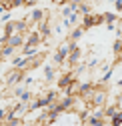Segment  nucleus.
<instances>
[{"mask_svg": "<svg viewBox=\"0 0 122 126\" xmlns=\"http://www.w3.org/2000/svg\"><path fill=\"white\" fill-rule=\"evenodd\" d=\"M74 46H76V40H72V38H68V40H62V42L58 44V50H56V54L52 56V62L60 66V64H62V62L68 58V54H70V50L74 48Z\"/></svg>", "mask_w": 122, "mask_h": 126, "instance_id": "obj_1", "label": "nucleus"}, {"mask_svg": "<svg viewBox=\"0 0 122 126\" xmlns=\"http://www.w3.org/2000/svg\"><path fill=\"white\" fill-rule=\"evenodd\" d=\"M108 2H114V0H108Z\"/></svg>", "mask_w": 122, "mask_h": 126, "instance_id": "obj_25", "label": "nucleus"}, {"mask_svg": "<svg viewBox=\"0 0 122 126\" xmlns=\"http://www.w3.org/2000/svg\"><path fill=\"white\" fill-rule=\"evenodd\" d=\"M82 34H84V28L78 24V26H74V28L70 30V36H68V38H72V40H80Z\"/></svg>", "mask_w": 122, "mask_h": 126, "instance_id": "obj_10", "label": "nucleus"}, {"mask_svg": "<svg viewBox=\"0 0 122 126\" xmlns=\"http://www.w3.org/2000/svg\"><path fill=\"white\" fill-rule=\"evenodd\" d=\"M6 44H10V46H14V48H22L24 46V34H12V36H8V40H6Z\"/></svg>", "mask_w": 122, "mask_h": 126, "instance_id": "obj_7", "label": "nucleus"}, {"mask_svg": "<svg viewBox=\"0 0 122 126\" xmlns=\"http://www.w3.org/2000/svg\"><path fill=\"white\" fill-rule=\"evenodd\" d=\"M24 72H26V70H22V68H12V70L2 78L4 86H14V84H18L22 78H24Z\"/></svg>", "mask_w": 122, "mask_h": 126, "instance_id": "obj_2", "label": "nucleus"}, {"mask_svg": "<svg viewBox=\"0 0 122 126\" xmlns=\"http://www.w3.org/2000/svg\"><path fill=\"white\" fill-rule=\"evenodd\" d=\"M80 60H82V48H78V46H74V48L70 50V54H68V58H66V62L74 68L76 64H80Z\"/></svg>", "mask_w": 122, "mask_h": 126, "instance_id": "obj_6", "label": "nucleus"}, {"mask_svg": "<svg viewBox=\"0 0 122 126\" xmlns=\"http://www.w3.org/2000/svg\"><path fill=\"white\" fill-rule=\"evenodd\" d=\"M10 20V10H6V12H2V18H0V24H6Z\"/></svg>", "mask_w": 122, "mask_h": 126, "instance_id": "obj_19", "label": "nucleus"}, {"mask_svg": "<svg viewBox=\"0 0 122 126\" xmlns=\"http://www.w3.org/2000/svg\"><path fill=\"white\" fill-rule=\"evenodd\" d=\"M20 50H22L20 54H22V56H26V58H30V56H36V54H40V52H38V46H32V44H24V46H22Z\"/></svg>", "mask_w": 122, "mask_h": 126, "instance_id": "obj_9", "label": "nucleus"}, {"mask_svg": "<svg viewBox=\"0 0 122 126\" xmlns=\"http://www.w3.org/2000/svg\"><path fill=\"white\" fill-rule=\"evenodd\" d=\"M98 24H104V16L102 14H84V18H82V22H80V26L84 28V30H88V28H92V26H98Z\"/></svg>", "mask_w": 122, "mask_h": 126, "instance_id": "obj_3", "label": "nucleus"}, {"mask_svg": "<svg viewBox=\"0 0 122 126\" xmlns=\"http://www.w3.org/2000/svg\"><path fill=\"white\" fill-rule=\"evenodd\" d=\"M68 0H52V4H58V6H62V4H66Z\"/></svg>", "mask_w": 122, "mask_h": 126, "instance_id": "obj_22", "label": "nucleus"}, {"mask_svg": "<svg viewBox=\"0 0 122 126\" xmlns=\"http://www.w3.org/2000/svg\"><path fill=\"white\" fill-rule=\"evenodd\" d=\"M114 8L116 12H122V0H114Z\"/></svg>", "mask_w": 122, "mask_h": 126, "instance_id": "obj_20", "label": "nucleus"}, {"mask_svg": "<svg viewBox=\"0 0 122 126\" xmlns=\"http://www.w3.org/2000/svg\"><path fill=\"white\" fill-rule=\"evenodd\" d=\"M106 102H108V90H106L104 86H100L98 88V84H96V90H94V96H92V106H104Z\"/></svg>", "mask_w": 122, "mask_h": 126, "instance_id": "obj_4", "label": "nucleus"}, {"mask_svg": "<svg viewBox=\"0 0 122 126\" xmlns=\"http://www.w3.org/2000/svg\"><path fill=\"white\" fill-rule=\"evenodd\" d=\"M116 84H118V86H122V78H120V80H118V82H116Z\"/></svg>", "mask_w": 122, "mask_h": 126, "instance_id": "obj_24", "label": "nucleus"}, {"mask_svg": "<svg viewBox=\"0 0 122 126\" xmlns=\"http://www.w3.org/2000/svg\"><path fill=\"white\" fill-rule=\"evenodd\" d=\"M52 78H56V70H54L52 66H44V80L50 82Z\"/></svg>", "mask_w": 122, "mask_h": 126, "instance_id": "obj_12", "label": "nucleus"}, {"mask_svg": "<svg viewBox=\"0 0 122 126\" xmlns=\"http://www.w3.org/2000/svg\"><path fill=\"white\" fill-rule=\"evenodd\" d=\"M72 12H76V10H74V8H72V6L68 4V2H66V4H62V8H60V14H62V18H66V16H70Z\"/></svg>", "mask_w": 122, "mask_h": 126, "instance_id": "obj_13", "label": "nucleus"}, {"mask_svg": "<svg viewBox=\"0 0 122 126\" xmlns=\"http://www.w3.org/2000/svg\"><path fill=\"white\" fill-rule=\"evenodd\" d=\"M34 80H32V76H28V78H24V84H32Z\"/></svg>", "mask_w": 122, "mask_h": 126, "instance_id": "obj_23", "label": "nucleus"}, {"mask_svg": "<svg viewBox=\"0 0 122 126\" xmlns=\"http://www.w3.org/2000/svg\"><path fill=\"white\" fill-rule=\"evenodd\" d=\"M98 62H100V60H98L96 56H92V58L86 62V68H90V70H92V68H96V66H98Z\"/></svg>", "mask_w": 122, "mask_h": 126, "instance_id": "obj_18", "label": "nucleus"}, {"mask_svg": "<svg viewBox=\"0 0 122 126\" xmlns=\"http://www.w3.org/2000/svg\"><path fill=\"white\" fill-rule=\"evenodd\" d=\"M8 116H10V108H0V124H6Z\"/></svg>", "mask_w": 122, "mask_h": 126, "instance_id": "obj_16", "label": "nucleus"}, {"mask_svg": "<svg viewBox=\"0 0 122 126\" xmlns=\"http://www.w3.org/2000/svg\"><path fill=\"white\" fill-rule=\"evenodd\" d=\"M16 50H18V48H14V46H10V44H2V48H0V60H4V58H12Z\"/></svg>", "mask_w": 122, "mask_h": 126, "instance_id": "obj_8", "label": "nucleus"}, {"mask_svg": "<svg viewBox=\"0 0 122 126\" xmlns=\"http://www.w3.org/2000/svg\"><path fill=\"white\" fill-rule=\"evenodd\" d=\"M78 12L82 14V16H84V14H90V4L82 0V2H80V6H78Z\"/></svg>", "mask_w": 122, "mask_h": 126, "instance_id": "obj_17", "label": "nucleus"}, {"mask_svg": "<svg viewBox=\"0 0 122 126\" xmlns=\"http://www.w3.org/2000/svg\"><path fill=\"white\" fill-rule=\"evenodd\" d=\"M112 52H114V56H118V54L122 52V36H118L116 42L112 44Z\"/></svg>", "mask_w": 122, "mask_h": 126, "instance_id": "obj_14", "label": "nucleus"}, {"mask_svg": "<svg viewBox=\"0 0 122 126\" xmlns=\"http://www.w3.org/2000/svg\"><path fill=\"white\" fill-rule=\"evenodd\" d=\"M102 16H104V22L106 24H114L118 20V12H104Z\"/></svg>", "mask_w": 122, "mask_h": 126, "instance_id": "obj_11", "label": "nucleus"}, {"mask_svg": "<svg viewBox=\"0 0 122 126\" xmlns=\"http://www.w3.org/2000/svg\"><path fill=\"white\" fill-rule=\"evenodd\" d=\"M82 80H78V78H74V80L68 84V88L62 90V94H68V96H80V92H82Z\"/></svg>", "mask_w": 122, "mask_h": 126, "instance_id": "obj_5", "label": "nucleus"}, {"mask_svg": "<svg viewBox=\"0 0 122 126\" xmlns=\"http://www.w3.org/2000/svg\"><path fill=\"white\" fill-rule=\"evenodd\" d=\"M18 100L20 102H30V100H32V92H30V90H22L18 94Z\"/></svg>", "mask_w": 122, "mask_h": 126, "instance_id": "obj_15", "label": "nucleus"}, {"mask_svg": "<svg viewBox=\"0 0 122 126\" xmlns=\"http://www.w3.org/2000/svg\"><path fill=\"white\" fill-rule=\"evenodd\" d=\"M34 4H36V0H24V6H28V8L34 6Z\"/></svg>", "mask_w": 122, "mask_h": 126, "instance_id": "obj_21", "label": "nucleus"}]
</instances>
